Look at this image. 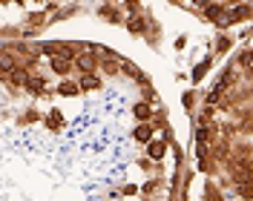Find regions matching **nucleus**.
Returning a JSON list of instances; mask_svg holds the SVG:
<instances>
[{
    "mask_svg": "<svg viewBox=\"0 0 253 201\" xmlns=\"http://www.w3.org/2000/svg\"><path fill=\"white\" fill-rule=\"evenodd\" d=\"M43 118H46V112H41V107L26 104V107L17 112L15 126H20V129H26V126H38V124H43Z\"/></svg>",
    "mask_w": 253,
    "mask_h": 201,
    "instance_id": "6",
    "label": "nucleus"
},
{
    "mask_svg": "<svg viewBox=\"0 0 253 201\" xmlns=\"http://www.w3.org/2000/svg\"><path fill=\"white\" fill-rule=\"evenodd\" d=\"M161 193H167V178L164 175H156V178H147L141 184V199H156Z\"/></svg>",
    "mask_w": 253,
    "mask_h": 201,
    "instance_id": "11",
    "label": "nucleus"
},
{
    "mask_svg": "<svg viewBox=\"0 0 253 201\" xmlns=\"http://www.w3.org/2000/svg\"><path fill=\"white\" fill-rule=\"evenodd\" d=\"M55 92L61 95V98H78V95H84V89H81L78 80L66 78V80H58V83H55Z\"/></svg>",
    "mask_w": 253,
    "mask_h": 201,
    "instance_id": "18",
    "label": "nucleus"
},
{
    "mask_svg": "<svg viewBox=\"0 0 253 201\" xmlns=\"http://www.w3.org/2000/svg\"><path fill=\"white\" fill-rule=\"evenodd\" d=\"M181 107L196 118V112H199V109H196L199 107V89H184V95H181Z\"/></svg>",
    "mask_w": 253,
    "mask_h": 201,
    "instance_id": "24",
    "label": "nucleus"
},
{
    "mask_svg": "<svg viewBox=\"0 0 253 201\" xmlns=\"http://www.w3.org/2000/svg\"><path fill=\"white\" fill-rule=\"evenodd\" d=\"M187 43H190V38L184 35V32H181V35H178V38L173 40V49H175V52H184V49H187Z\"/></svg>",
    "mask_w": 253,
    "mask_h": 201,
    "instance_id": "28",
    "label": "nucleus"
},
{
    "mask_svg": "<svg viewBox=\"0 0 253 201\" xmlns=\"http://www.w3.org/2000/svg\"><path fill=\"white\" fill-rule=\"evenodd\" d=\"M43 126H46L52 135H58L63 126H66V118H63V112L58 107H52V109H46V118H43Z\"/></svg>",
    "mask_w": 253,
    "mask_h": 201,
    "instance_id": "15",
    "label": "nucleus"
},
{
    "mask_svg": "<svg viewBox=\"0 0 253 201\" xmlns=\"http://www.w3.org/2000/svg\"><path fill=\"white\" fill-rule=\"evenodd\" d=\"M230 196L224 193V187L219 184V178H205V187L199 193V201H227Z\"/></svg>",
    "mask_w": 253,
    "mask_h": 201,
    "instance_id": "9",
    "label": "nucleus"
},
{
    "mask_svg": "<svg viewBox=\"0 0 253 201\" xmlns=\"http://www.w3.org/2000/svg\"><path fill=\"white\" fill-rule=\"evenodd\" d=\"M196 172H202L205 178H219V175H221L224 170H221L219 158L213 155V150H210L207 155H202V158H196Z\"/></svg>",
    "mask_w": 253,
    "mask_h": 201,
    "instance_id": "8",
    "label": "nucleus"
},
{
    "mask_svg": "<svg viewBox=\"0 0 253 201\" xmlns=\"http://www.w3.org/2000/svg\"><path fill=\"white\" fill-rule=\"evenodd\" d=\"M124 78H132V80L138 83V80L144 78V72H141V69H138L132 61H129V58H126V61H124Z\"/></svg>",
    "mask_w": 253,
    "mask_h": 201,
    "instance_id": "27",
    "label": "nucleus"
},
{
    "mask_svg": "<svg viewBox=\"0 0 253 201\" xmlns=\"http://www.w3.org/2000/svg\"><path fill=\"white\" fill-rule=\"evenodd\" d=\"M135 167H138L141 172H147V178L164 175V164H156V161H150L147 155H138V158H135Z\"/></svg>",
    "mask_w": 253,
    "mask_h": 201,
    "instance_id": "21",
    "label": "nucleus"
},
{
    "mask_svg": "<svg viewBox=\"0 0 253 201\" xmlns=\"http://www.w3.org/2000/svg\"><path fill=\"white\" fill-rule=\"evenodd\" d=\"M49 69H52L55 75L61 78V80L72 78V72H78V69H75V61H72V58H52V61H49Z\"/></svg>",
    "mask_w": 253,
    "mask_h": 201,
    "instance_id": "13",
    "label": "nucleus"
},
{
    "mask_svg": "<svg viewBox=\"0 0 253 201\" xmlns=\"http://www.w3.org/2000/svg\"><path fill=\"white\" fill-rule=\"evenodd\" d=\"M230 121L239 126V135L242 138H253V104L251 107H242L230 115Z\"/></svg>",
    "mask_w": 253,
    "mask_h": 201,
    "instance_id": "7",
    "label": "nucleus"
},
{
    "mask_svg": "<svg viewBox=\"0 0 253 201\" xmlns=\"http://www.w3.org/2000/svg\"><path fill=\"white\" fill-rule=\"evenodd\" d=\"M132 141L141 144V147H147L150 141H156V129H153V124H135L132 126Z\"/></svg>",
    "mask_w": 253,
    "mask_h": 201,
    "instance_id": "19",
    "label": "nucleus"
},
{
    "mask_svg": "<svg viewBox=\"0 0 253 201\" xmlns=\"http://www.w3.org/2000/svg\"><path fill=\"white\" fill-rule=\"evenodd\" d=\"M167 150H170V144H167V141H164L161 135H158L156 141H150V144L144 147V155H147L150 161H156V164H161V161H164V155H167Z\"/></svg>",
    "mask_w": 253,
    "mask_h": 201,
    "instance_id": "12",
    "label": "nucleus"
},
{
    "mask_svg": "<svg viewBox=\"0 0 253 201\" xmlns=\"http://www.w3.org/2000/svg\"><path fill=\"white\" fill-rule=\"evenodd\" d=\"M153 129L156 132H164V129H170V115H167V107L161 104L156 109V115H153Z\"/></svg>",
    "mask_w": 253,
    "mask_h": 201,
    "instance_id": "25",
    "label": "nucleus"
},
{
    "mask_svg": "<svg viewBox=\"0 0 253 201\" xmlns=\"http://www.w3.org/2000/svg\"><path fill=\"white\" fill-rule=\"evenodd\" d=\"M141 201H156V199H141Z\"/></svg>",
    "mask_w": 253,
    "mask_h": 201,
    "instance_id": "29",
    "label": "nucleus"
},
{
    "mask_svg": "<svg viewBox=\"0 0 253 201\" xmlns=\"http://www.w3.org/2000/svg\"><path fill=\"white\" fill-rule=\"evenodd\" d=\"M118 190H121V199H141V184L129 181V184H121Z\"/></svg>",
    "mask_w": 253,
    "mask_h": 201,
    "instance_id": "26",
    "label": "nucleus"
},
{
    "mask_svg": "<svg viewBox=\"0 0 253 201\" xmlns=\"http://www.w3.org/2000/svg\"><path fill=\"white\" fill-rule=\"evenodd\" d=\"M138 92H141V101H147V104H153V107H161V95L156 92V86H153V80L144 75L141 80H138Z\"/></svg>",
    "mask_w": 253,
    "mask_h": 201,
    "instance_id": "16",
    "label": "nucleus"
},
{
    "mask_svg": "<svg viewBox=\"0 0 253 201\" xmlns=\"http://www.w3.org/2000/svg\"><path fill=\"white\" fill-rule=\"evenodd\" d=\"M95 15L101 17L104 23H112V26H124L126 23V12L121 3H101Z\"/></svg>",
    "mask_w": 253,
    "mask_h": 201,
    "instance_id": "5",
    "label": "nucleus"
},
{
    "mask_svg": "<svg viewBox=\"0 0 253 201\" xmlns=\"http://www.w3.org/2000/svg\"><path fill=\"white\" fill-rule=\"evenodd\" d=\"M251 20H253V3H236V6L227 12V17H224V26H221V32H227L230 26L251 23Z\"/></svg>",
    "mask_w": 253,
    "mask_h": 201,
    "instance_id": "3",
    "label": "nucleus"
},
{
    "mask_svg": "<svg viewBox=\"0 0 253 201\" xmlns=\"http://www.w3.org/2000/svg\"><path fill=\"white\" fill-rule=\"evenodd\" d=\"M153 115H156V107L147 104V101H135L132 104V118L135 124H153Z\"/></svg>",
    "mask_w": 253,
    "mask_h": 201,
    "instance_id": "14",
    "label": "nucleus"
},
{
    "mask_svg": "<svg viewBox=\"0 0 253 201\" xmlns=\"http://www.w3.org/2000/svg\"><path fill=\"white\" fill-rule=\"evenodd\" d=\"M213 63H216V58H213V55H207V58H202V61H199L196 66H193V72H190V83H193V89L205 83V78L210 75Z\"/></svg>",
    "mask_w": 253,
    "mask_h": 201,
    "instance_id": "10",
    "label": "nucleus"
},
{
    "mask_svg": "<svg viewBox=\"0 0 253 201\" xmlns=\"http://www.w3.org/2000/svg\"><path fill=\"white\" fill-rule=\"evenodd\" d=\"M236 35H230V32H216V38H213V43H210V55L219 61V58H227L233 49H236Z\"/></svg>",
    "mask_w": 253,
    "mask_h": 201,
    "instance_id": "4",
    "label": "nucleus"
},
{
    "mask_svg": "<svg viewBox=\"0 0 253 201\" xmlns=\"http://www.w3.org/2000/svg\"><path fill=\"white\" fill-rule=\"evenodd\" d=\"M75 69H78V75H98L101 72V58L95 55L92 43H86V49L75 58Z\"/></svg>",
    "mask_w": 253,
    "mask_h": 201,
    "instance_id": "2",
    "label": "nucleus"
},
{
    "mask_svg": "<svg viewBox=\"0 0 253 201\" xmlns=\"http://www.w3.org/2000/svg\"><path fill=\"white\" fill-rule=\"evenodd\" d=\"M26 95H29L32 101H52L58 92H55L52 80L41 72V75H32L29 78V83H26Z\"/></svg>",
    "mask_w": 253,
    "mask_h": 201,
    "instance_id": "1",
    "label": "nucleus"
},
{
    "mask_svg": "<svg viewBox=\"0 0 253 201\" xmlns=\"http://www.w3.org/2000/svg\"><path fill=\"white\" fill-rule=\"evenodd\" d=\"M161 40H164V35H161V23L156 20V15H150V29H147L144 43H147L150 49H161Z\"/></svg>",
    "mask_w": 253,
    "mask_h": 201,
    "instance_id": "17",
    "label": "nucleus"
},
{
    "mask_svg": "<svg viewBox=\"0 0 253 201\" xmlns=\"http://www.w3.org/2000/svg\"><path fill=\"white\" fill-rule=\"evenodd\" d=\"M233 63L239 66V72H248L253 66V43H245V46L239 49L236 55H233Z\"/></svg>",
    "mask_w": 253,
    "mask_h": 201,
    "instance_id": "20",
    "label": "nucleus"
},
{
    "mask_svg": "<svg viewBox=\"0 0 253 201\" xmlns=\"http://www.w3.org/2000/svg\"><path fill=\"white\" fill-rule=\"evenodd\" d=\"M216 112H219L216 107H202L193 121H196V126H210V124H216Z\"/></svg>",
    "mask_w": 253,
    "mask_h": 201,
    "instance_id": "23",
    "label": "nucleus"
},
{
    "mask_svg": "<svg viewBox=\"0 0 253 201\" xmlns=\"http://www.w3.org/2000/svg\"><path fill=\"white\" fill-rule=\"evenodd\" d=\"M78 83H81V89H84V95H89V92H101V89L107 86L101 75H78Z\"/></svg>",
    "mask_w": 253,
    "mask_h": 201,
    "instance_id": "22",
    "label": "nucleus"
}]
</instances>
